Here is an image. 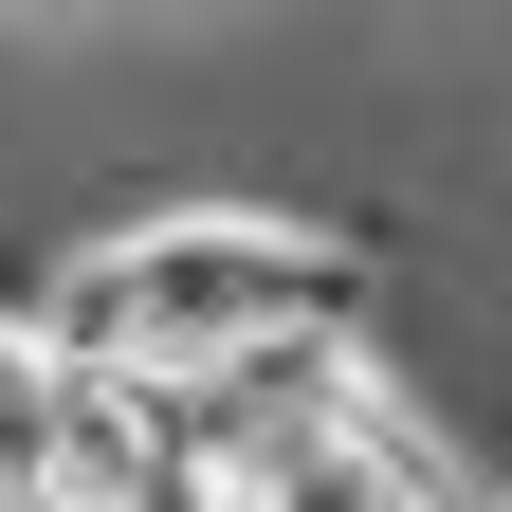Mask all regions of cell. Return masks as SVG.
I'll return each instance as SVG.
<instances>
[{"instance_id":"1","label":"cell","mask_w":512,"mask_h":512,"mask_svg":"<svg viewBox=\"0 0 512 512\" xmlns=\"http://www.w3.org/2000/svg\"><path fill=\"white\" fill-rule=\"evenodd\" d=\"M19 311L74 366H220L256 330H384V256L293 202H147V220H92Z\"/></svg>"},{"instance_id":"2","label":"cell","mask_w":512,"mask_h":512,"mask_svg":"<svg viewBox=\"0 0 512 512\" xmlns=\"http://www.w3.org/2000/svg\"><path fill=\"white\" fill-rule=\"evenodd\" d=\"M165 512H256V494H238V476H220V494H165Z\"/></svg>"},{"instance_id":"3","label":"cell","mask_w":512,"mask_h":512,"mask_svg":"<svg viewBox=\"0 0 512 512\" xmlns=\"http://www.w3.org/2000/svg\"><path fill=\"white\" fill-rule=\"evenodd\" d=\"M494 512H512V476H494Z\"/></svg>"}]
</instances>
